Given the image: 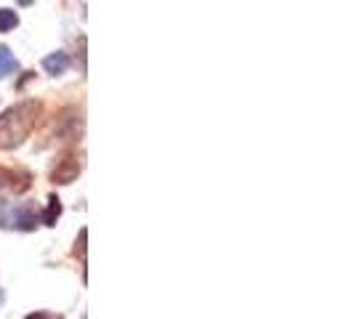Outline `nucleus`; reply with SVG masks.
Instances as JSON below:
<instances>
[{
    "label": "nucleus",
    "mask_w": 354,
    "mask_h": 319,
    "mask_svg": "<svg viewBox=\"0 0 354 319\" xmlns=\"http://www.w3.org/2000/svg\"><path fill=\"white\" fill-rule=\"evenodd\" d=\"M43 106L40 102H21L0 115V149H17L30 139Z\"/></svg>",
    "instance_id": "1"
},
{
    "label": "nucleus",
    "mask_w": 354,
    "mask_h": 319,
    "mask_svg": "<svg viewBox=\"0 0 354 319\" xmlns=\"http://www.w3.org/2000/svg\"><path fill=\"white\" fill-rule=\"evenodd\" d=\"M40 224V213L35 205H11V202H0V226L3 229H19L32 231Z\"/></svg>",
    "instance_id": "2"
},
{
    "label": "nucleus",
    "mask_w": 354,
    "mask_h": 319,
    "mask_svg": "<svg viewBox=\"0 0 354 319\" xmlns=\"http://www.w3.org/2000/svg\"><path fill=\"white\" fill-rule=\"evenodd\" d=\"M0 189L21 195L30 189V173L24 171H11V168H0Z\"/></svg>",
    "instance_id": "3"
},
{
    "label": "nucleus",
    "mask_w": 354,
    "mask_h": 319,
    "mask_svg": "<svg viewBox=\"0 0 354 319\" xmlns=\"http://www.w3.org/2000/svg\"><path fill=\"white\" fill-rule=\"evenodd\" d=\"M77 173H80L77 157H75V155H64V157L56 162V168L51 171V178H53V184H70V181L77 178Z\"/></svg>",
    "instance_id": "4"
},
{
    "label": "nucleus",
    "mask_w": 354,
    "mask_h": 319,
    "mask_svg": "<svg viewBox=\"0 0 354 319\" xmlns=\"http://www.w3.org/2000/svg\"><path fill=\"white\" fill-rule=\"evenodd\" d=\"M43 70L48 72V75H53V77L64 75V72L70 70V56L64 51H56V53H51V56H46V59H43Z\"/></svg>",
    "instance_id": "5"
},
{
    "label": "nucleus",
    "mask_w": 354,
    "mask_h": 319,
    "mask_svg": "<svg viewBox=\"0 0 354 319\" xmlns=\"http://www.w3.org/2000/svg\"><path fill=\"white\" fill-rule=\"evenodd\" d=\"M17 70H19L17 56L11 53V48L0 46V80H3V77H8L11 72H17Z\"/></svg>",
    "instance_id": "6"
},
{
    "label": "nucleus",
    "mask_w": 354,
    "mask_h": 319,
    "mask_svg": "<svg viewBox=\"0 0 354 319\" xmlns=\"http://www.w3.org/2000/svg\"><path fill=\"white\" fill-rule=\"evenodd\" d=\"M59 215H62V202H59V197L56 195H51L48 197V208H46V213L40 215V221H43L46 226H56Z\"/></svg>",
    "instance_id": "7"
},
{
    "label": "nucleus",
    "mask_w": 354,
    "mask_h": 319,
    "mask_svg": "<svg viewBox=\"0 0 354 319\" xmlns=\"http://www.w3.org/2000/svg\"><path fill=\"white\" fill-rule=\"evenodd\" d=\"M17 24H19L17 11H11V8H0V32H8V30H14Z\"/></svg>",
    "instance_id": "8"
},
{
    "label": "nucleus",
    "mask_w": 354,
    "mask_h": 319,
    "mask_svg": "<svg viewBox=\"0 0 354 319\" xmlns=\"http://www.w3.org/2000/svg\"><path fill=\"white\" fill-rule=\"evenodd\" d=\"M86 237H88V231L83 229V231H80V240L75 242V245H77V248H75V253H80V255H86Z\"/></svg>",
    "instance_id": "9"
},
{
    "label": "nucleus",
    "mask_w": 354,
    "mask_h": 319,
    "mask_svg": "<svg viewBox=\"0 0 354 319\" xmlns=\"http://www.w3.org/2000/svg\"><path fill=\"white\" fill-rule=\"evenodd\" d=\"M19 6H32V3H35V0H17Z\"/></svg>",
    "instance_id": "10"
},
{
    "label": "nucleus",
    "mask_w": 354,
    "mask_h": 319,
    "mask_svg": "<svg viewBox=\"0 0 354 319\" xmlns=\"http://www.w3.org/2000/svg\"><path fill=\"white\" fill-rule=\"evenodd\" d=\"M0 303H3V293H0Z\"/></svg>",
    "instance_id": "11"
}]
</instances>
